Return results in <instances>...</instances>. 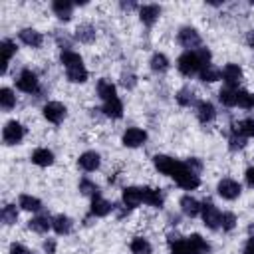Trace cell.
Segmentation results:
<instances>
[{
	"label": "cell",
	"mask_w": 254,
	"mask_h": 254,
	"mask_svg": "<svg viewBox=\"0 0 254 254\" xmlns=\"http://www.w3.org/2000/svg\"><path fill=\"white\" fill-rule=\"evenodd\" d=\"M208 60H210L208 50L206 48H200V50H194V52L192 50L190 52H185L179 58L177 65H179V71L183 75H192V73L200 71L204 65H208Z\"/></svg>",
	"instance_id": "6da1fadb"
},
{
	"label": "cell",
	"mask_w": 254,
	"mask_h": 254,
	"mask_svg": "<svg viewBox=\"0 0 254 254\" xmlns=\"http://www.w3.org/2000/svg\"><path fill=\"white\" fill-rule=\"evenodd\" d=\"M173 179L177 181L179 187H183V189H187V190H192V189H196V187L200 185L198 175H196L194 171H190V169L187 167V163H183V167L177 171V175H175Z\"/></svg>",
	"instance_id": "7a4b0ae2"
},
{
	"label": "cell",
	"mask_w": 254,
	"mask_h": 254,
	"mask_svg": "<svg viewBox=\"0 0 254 254\" xmlns=\"http://www.w3.org/2000/svg\"><path fill=\"white\" fill-rule=\"evenodd\" d=\"M22 137H24V127H22L18 121H8V123L4 125V129H2V139H4V143L16 145V143L22 141Z\"/></svg>",
	"instance_id": "3957f363"
},
{
	"label": "cell",
	"mask_w": 254,
	"mask_h": 254,
	"mask_svg": "<svg viewBox=\"0 0 254 254\" xmlns=\"http://www.w3.org/2000/svg\"><path fill=\"white\" fill-rule=\"evenodd\" d=\"M155 167H157L161 173H165V175H169V177H175L177 171L183 167V163H181V161H175V159H171V157H167V155H155Z\"/></svg>",
	"instance_id": "277c9868"
},
{
	"label": "cell",
	"mask_w": 254,
	"mask_h": 254,
	"mask_svg": "<svg viewBox=\"0 0 254 254\" xmlns=\"http://www.w3.org/2000/svg\"><path fill=\"white\" fill-rule=\"evenodd\" d=\"M200 214H202V220H204V224L208 226V228H218L220 226V212H218V208L212 204V202H204L202 206H200Z\"/></svg>",
	"instance_id": "5b68a950"
},
{
	"label": "cell",
	"mask_w": 254,
	"mask_h": 254,
	"mask_svg": "<svg viewBox=\"0 0 254 254\" xmlns=\"http://www.w3.org/2000/svg\"><path fill=\"white\" fill-rule=\"evenodd\" d=\"M44 117L52 123H60L65 117V105L60 101H50L44 105Z\"/></svg>",
	"instance_id": "8992f818"
},
{
	"label": "cell",
	"mask_w": 254,
	"mask_h": 254,
	"mask_svg": "<svg viewBox=\"0 0 254 254\" xmlns=\"http://www.w3.org/2000/svg\"><path fill=\"white\" fill-rule=\"evenodd\" d=\"M216 190H218V194H220L222 198L232 200V198H236V196L240 194V185H238L236 181H232V179H222V181L218 183Z\"/></svg>",
	"instance_id": "52a82bcc"
},
{
	"label": "cell",
	"mask_w": 254,
	"mask_h": 254,
	"mask_svg": "<svg viewBox=\"0 0 254 254\" xmlns=\"http://www.w3.org/2000/svg\"><path fill=\"white\" fill-rule=\"evenodd\" d=\"M179 42H181L185 48H189V52H190V48H192V52H194V48L200 46V36H198V32H196L194 28H181V32H179Z\"/></svg>",
	"instance_id": "ba28073f"
},
{
	"label": "cell",
	"mask_w": 254,
	"mask_h": 254,
	"mask_svg": "<svg viewBox=\"0 0 254 254\" xmlns=\"http://www.w3.org/2000/svg\"><path fill=\"white\" fill-rule=\"evenodd\" d=\"M16 85H18V89H20V91L32 93V91H36V89H38V77H36V73H34V71L24 69V71L20 73V77H18Z\"/></svg>",
	"instance_id": "9c48e42d"
},
{
	"label": "cell",
	"mask_w": 254,
	"mask_h": 254,
	"mask_svg": "<svg viewBox=\"0 0 254 254\" xmlns=\"http://www.w3.org/2000/svg\"><path fill=\"white\" fill-rule=\"evenodd\" d=\"M145 139H147V133L139 127H131L123 133V145L125 147H139L145 143Z\"/></svg>",
	"instance_id": "30bf717a"
},
{
	"label": "cell",
	"mask_w": 254,
	"mask_h": 254,
	"mask_svg": "<svg viewBox=\"0 0 254 254\" xmlns=\"http://www.w3.org/2000/svg\"><path fill=\"white\" fill-rule=\"evenodd\" d=\"M222 79L226 81V87H232L234 89L240 83V79H242V69L236 64H228L222 69Z\"/></svg>",
	"instance_id": "8fae6325"
},
{
	"label": "cell",
	"mask_w": 254,
	"mask_h": 254,
	"mask_svg": "<svg viewBox=\"0 0 254 254\" xmlns=\"http://www.w3.org/2000/svg\"><path fill=\"white\" fill-rule=\"evenodd\" d=\"M123 202L129 208L139 206L143 202V190L139 187H127V189H123Z\"/></svg>",
	"instance_id": "7c38bea8"
},
{
	"label": "cell",
	"mask_w": 254,
	"mask_h": 254,
	"mask_svg": "<svg viewBox=\"0 0 254 254\" xmlns=\"http://www.w3.org/2000/svg\"><path fill=\"white\" fill-rule=\"evenodd\" d=\"M159 14H161V8L155 6V4H145V6H141V10H139V18H141V22L147 24V26L155 24V20L159 18Z\"/></svg>",
	"instance_id": "4fadbf2b"
},
{
	"label": "cell",
	"mask_w": 254,
	"mask_h": 254,
	"mask_svg": "<svg viewBox=\"0 0 254 254\" xmlns=\"http://www.w3.org/2000/svg\"><path fill=\"white\" fill-rule=\"evenodd\" d=\"M20 40L26 44V46H32V48H40L42 46V34L40 32H36V30H32V28H24V30H20Z\"/></svg>",
	"instance_id": "5bb4252c"
},
{
	"label": "cell",
	"mask_w": 254,
	"mask_h": 254,
	"mask_svg": "<svg viewBox=\"0 0 254 254\" xmlns=\"http://www.w3.org/2000/svg\"><path fill=\"white\" fill-rule=\"evenodd\" d=\"M214 115H216V111H214V105H212L210 101H200V103L196 105V117H198L200 123L212 121Z\"/></svg>",
	"instance_id": "9a60e30c"
},
{
	"label": "cell",
	"mask_w": 254,
	"mask_h": 254,
	"mask_svg": "<svg viewBox=\"0 0 254 254\" xmlns=\"http://www.w3.org/2000/svg\"><path fill=\"white\" fill-rule=\"evenodd\" d=\"M113 210V204L101 196H93V202H91V214L95 216H105Z\"/></svg>",
	"instance_id": "2e32d148"
},
{
	"label": "cell",
	"mask_w": 254,
	"mask_h": 254,
	"mask_svg": "<svg viewBox=\"0 0 254 254\" xmlns=\"http://www.w3.org/2000/svg\"><path fill=\"white\" fill-rule=\"evenodd\" d=\"M52 10L56 12L58 18L69 20V18H71V10H73V4L67 2V0H56V2L52 4Z\"/></svg>",
	"instance_id": "e0dca14e"
},
{
	"label": "cell",
	"mask_w": 254,
	"mask_h": 254,
	"mask_svg": "<svg viewBox=\"0 0 254 254\" xmlns=\"http://www.w3.org/2000/svg\"><path fill=\"white\" fill-rule=\"evenodd\" d=\"M97 93H99V97H101L103 101H111V99L117 97V95H115V85H113L109 79H99V81H97Z\"/></svg>",
	"instance_id": "ac0fdd59"
},
{
	"label": "cell",
	"mask_w": 254,
	"mask_h": 254,
	"mask_svg": "<svg viewBox=\"0 0 254 254\" xmlns=\"http://www.w3.org/2000/svg\"><path fill=\"white\" fill-rule=\"evenodd\" d=\"M32 163L38 165V167H48L54 163V153L48 151V149H36L32 153Z\"/></svg>",
	"instance_id": "d6986e66"
},
{
	"label": "cell",
	"mask_w": 254,
	"mask_h": 254,
	"mask_svg": "<svg viewBox=\"0 0 254 254\" xmlns=\"http://www.w3.org/2000/svg\"><path fill=\"white\" fill-rule=\"evenodd\" d=\"M99 155L97 153H93V151H87V153H83L81 157H79V167L83 169V171H95L97 167H99Z\"/></svg>",
	"instance_id": "ffe728a7"
},
{
	"label": "cell",
	"mask_w": 254,
	"mask_h": 254,
	"mask_svg": "<svg viewBox=\"0 0 254 254\" xmlns=\"http://www.w3.org/2000/svg\"><path fill=\"white\" fill-rule=\"evenodd\" d=\"M103 113H105L107 117L119 119V117L123 115V103H121L117 97L111 99V101H105V103H103Z\"/></svg>",
	"instance_id": "44dd1931"
},
{
	"label": "cell",
	"mask_w": 254,
	"mask_h": 254,
	"mask_svg": "<svg viewBox=\"0 0 254 254\" xmlns=\"http://www.w3.org/2000/svg\"><path fill=\"white\" fill-rule=\"evenodd\" d=\"M181 208H183V212H185L187 216H196V214L200 212V204H198V200L192 198V196H189V194L181 198Z\"/></svg>",
	"instance_id": "7402d4cb"
},
{
	"label": "cell",
	"mask_w": 254,
	"mask_h": 254,
	"mask_svg": "<svg viewBox=\"0 0 254 254\" xmlns=\"http://www.w3.org/2000/svg\"><path fill=\"white\" fill-rule=\"evenodd\" d=\"M143 202L151 204V206H161L163 204V196L157 189H151V187H143Z\"/></svg>",
	"instance_id": "603a6c76"
},
{
	"label": "cell",
	"mask_w": 254,
	"mask_h": 254,
	"mask_svg": "<svg viewBox=\"0 0 254 254\" xmlns=\"http://www.w3.org/2000/svg\"><path fill=\"white\" fill-rule=\"evenodd\" d=\"M60 60H62V64L65 65V69H69V67H77V65H83V64H81V56H79V54H75V52H71V50H64V52H62V56H60Z\"/></svg>",
	"instance_id": "cb8c5ba5"
},
{
	"label": "cell",
	"mask_w": 254,
	"mask_h": 254,
	"mask_svg": "<svg viewBox=\"0 0 254 254\" xmlns=\"http://www.w3.org/2000/svg\"><path fill=\"white\" fill-rule=\"evenodd\" d=\"M75 36H77L79 42L89 44V42H93V38H95V28H93L91 24H81V26H77Z\"/></svg>",
	"instance_id": "d4e9b609"
},
{
	"label": "cell",
	"mask_w": 254,
	"mask_h": 254,
	"mask_svg": "<svg viewBox=\"0 0 254 254\" xmlns=\"http://www.w3.org/2000/svg\"><path fill=\"white\" fill-rule=\"evenodd\" d=\"M52 228H54L58 234H67V232L71 230V218L60 214V216H56V218L52 220Z\"/></svg>",
	"instance_id": "484cf974"
},
{
	"label": "cell",
	"mask_w": 254,
	"mask_h": 254,
	"mask_svg": "<svg viewBox=\"0 0 254 254\" xmlns=\"http://www.w3.org/2000/svg\"><path fill=\"white\" fill-rule=\"evenodd\" d=\"M171 254H196V252L192 250L189 238H187V240L177 238L175 242H171Z\"/></svg>",
	"instance_id": "4316f807"
},
{
	"label": "cell",
	"mask_w": 254,
	"mask_h": 254,
	"mask_svg": "<svg viewBox=\"0 0 254 254\" xmlns=\"http://www.w3.org/2000/svg\"><path fill=\"white\" fill-rule=\"evenodd\" d=\"M236 105H240L244 109H252L254 107V95L246 89H236Z\"/></svg>",
	"instance_id": "83f0119b"
},
{
	"label": "cell",
	"mask_w": 254,
	"mask_h": 254,
	"mask_svg": "<svg viewBox=\"0 0 254 254\" xmlns=\"http://www.w3.org/2000/svg\"><path fill=\"white\" fill-rule=\"evenodd\" d=\"M189 242H190V246H192V250H194L196 254H206V252L210 250L208 242H206L202 236H198V234H192V236H189Z\"/></svg>",
	"instance_id": "f1b7e54d"
},
{
	"label": "cell",
	"mask_w": 254,
	"mask_h": 254,
	"mask_svg": "<svg viewBox=\"0 0 254 254\" xmlns=\"http://www.w3.org/2000/svg\"><path fill=\"white\" fill-rule=\"evenodd\" d=\"M2 71H6V67H8V62H10V58H12V54L16 52V46L10 42V40H2Z\"/></svg>",
	"instance_id": "f546056e"
},
{
	"label": "cell",
	"mask_w": 254,
	"mask_h": 254,
	"mask_svg": "<svg viewBox=\"0 0 254 254\" xmlns=\"http://www.w3.org/2000/svg\"><path fill=\"white\" fill-rule=\"evenodd\" d=\"M67 79L73 81V83H83L87 79V69L83 65H77V67H69L67 69Z\"/></svg>",
	"instance_id": "4dcf8cb0"
},
{
	"label": "cell",
	"mask_w": 254,
	"mask_h": 254,
	"mask_svg": "<svg viewBox=\"0 0 254 254\" xmlns=\"http://www.w3.org/2000/svg\"><path fill=\"white\" fill-rule=\"evenodd\" d=\"M218 99H220V103L226 105V107L236 105V89H232V87L220 89V91H218Z\"/></svg>",
	"instance_id": "1f68e13d"
},
{
	"label": "cell",
	"mask_w": 254,
	"mask_h": 254,
	"mask_svg": "<svg viewBox=\"0 0 254 254\" xmlns=\"http://www.w3.org/2000/svg\"><path fill=\"white\" fill-rule=\"evenodd\" d=\"M234 131L242 137H254V119H242L238 125H234Z\"/></svg>",
	"instance_id": "d6a6232c"
},
{
	"label": "cell",
	"mask_w": 254,
	"mask_h": 254,
	"mask_svg": "<svg viewBox=\"0 0 254 254\" xmlns=\"http://www.w3.org/2000/svg\"><path fill=\"white\" fill-rule=\"evenodd\" d=\"M131 252L133 254H151V244L145 238L137 236V238L131 240Z\"/></svg>",
	"instance_id": "836d02e7"
},
{
	"label": "cell",
	"mask_w": 254,
	"mask_h": 254,
	"mask_svg": "<svg viewBox=\"0 0 254 254\" xmlns=\"http://www.w3.org/2000/svg\"><path fill=\"white\" fill-rule=\"evenodd\" d=\"M14 103H16L14 91H12L10 87H2V89H0V105H2L4 109H12Z\"/></svg>",
	"instance_id": "e575fe53"
},
{
	"label": "cell",
	"mask_w": 254,
	"mask_h": 254,
	"mask_svg": "<svg viewBox=\"0 0 254 254\" xmlns=\"http://www.w3.org/2000/svg\"><path fill=\"white\" fill-rule=\"evenodd\" d=\"M20 206L24 208V210H40L42 208V202H40V198H36V196H30V194H22L20 196Z\"/></svg>",
	"instance_id": "d590c367"
},
{
	"label": "cell",
	"mask_w": 254,
	"mask_h": 254,
	"mask_svg": "<svg viewBox=\"0 0 254 254\" xmlns=\"http://www.w3.org/2000/svg\"><path fill=\"white\" fill-rule=\"evenodd\" d=\"M50 226H52V222L48 220V216H36L30 220V228L34 232H48Z\"/></svg>",
	"instance_id": "8d00e7d4"
},
{
	"label": "cell",
	"mask_w": 254,
	"mask_h": 254,
	"mask_svg": "<svg viewBox=\"0 0 254 254\" xmlns=\"http://www.w3.org/2000/svg\"><path fill=\"white\" fill-rule=\"evenodd\" d=\"M151 67H153L155 71H165V69L169 67L167 56H165V54H155V56L151 58Z\"/></svg>",
	"instance_id": "74e56055"
},
{
	"label": "cell",
	"mask_w": 254,
	"mask_h": 254,
	"mask_svg": "<svg viewBox=\"0 0 254 254\" xmlns=\"http://www.w3.org/2000/svg\"><path fill=\"white\" fill-rule=\"evenodd\" d=\"M218 77H220V71H218L214 65H210V64L200 69V79H202V81H216Z\"/></svg>",
	"instance_id": "f35d334b"
},
{
	"label": "cell",
	"mask_w": 254,
	"mask_h": 254,
	"mask_svg": "<svg viewBox=\"0 0 254 254\" xmlns=\"http://www.w3.org/2000/svg\"><path fill=\"white\" fill-rule=\"evenodd\" d=\"M16 218H18L16 206H14V204H6V206L2 208V220H4L6 224H12V222H16Z\"/></svg>",
	"instance_id": "ab89813d"
},
{
	"label": "cell",
	"mask_w": 254,
	"mask_h": 254,
	"mask_svg": "<svg viewBox=\"0 0 254 254\" xmlns=\"http://www.w3.org/2000/svg\"><path fill=\"white\" fill-rule=\"evenodd\" d=\"M79 190H81L83 194L97 196V185L91 183V181H87V179H81V181H79Z\"/></svg>",
	"instance_id": "60d3db41"
},
{
	"label": "cell",
	"mask_w": 254,
	"mask_h": 254,
	"mask_svg": "<svg viewBox=\"0 0 254 254\" xmlns=\"http://www.w3.org/2000/svg\"><path fill=\"white\" fill-rule=\"evenodd\" d=\"M220 226H222V230H232L236 226V216L232 212H224L220 216Z\"/></svg>",
	"instance_id": "b9f144b4"
},
{
	"label": "cell",
	"mask_w": 254,
	"mask_h": 254,
	"mask_svg": "<svg viewBox=\"0 0 254 254\" xmlns=\"http://www.w3.org/2000/svg\"><path fill=\"white\" fill-rule=\"evenodd\" d=\"M177 101H179L181 105H190V103L194 101V93H192L190 89H181L179 95H177Z\"/></svg>",
	"instance_id": "7bdbcfd3"
},
{
	"label": "cell",
	"mask_w": 254,
	"mask_h": 254,
	"mask_svg": "<svg viewBox=\"0 0 254 254\" xmlns=\"http://www.w3.org/2000/svg\"><path fill=\"white\" fill-rule=\"evenodd\" d=\"M230 147L232 149H242L244 147V137L242 135H232L230 137Z\"/></svg>",
	"instance_id": "ee69618b"
},
{
	"label": "cell",
	"mask_w": 254,
	"mask_h": 254,
	"mask_svg": "<svg viewBox=\"0 0 254 254\" xmlns=\"http://www.w3.org/2000/svg\"><path fill=\"white\" fill-rule=\"evenodd\" d=\"M10 254H32V252L22 244H12L10 246Z\"/></svg>",
	"instance_id": "f6af8a7d"
},
{
	"label": "cell",
	"mask_w": 254,
	"mask_h": 254,
	"mask_svg": "<svg viewBox=\"0 0 254 254\" xmlns=\"http://www.w3.org/2000/svg\"><path fill=\"white\" fill-rule=\"evenodd\" d=\"M246 181H248L250 187H254V167H250V169L246 171Z\"/></svg>",
	"instance_id": "bcb514c9"
},
{
	"label": "cell",
	"mask_w": 254,
	"mask_h": 254,
	"mask_svg": "<svg viewBox=\"0 0 254 254\" xmlns=\"http://www.w3.org/2000/svg\"><path fill=\"white\" fill-rule=\"evenodd\" d=\"M244 254H254V238H250L244 246Z\"/></svg>",
	"instance_id": "7dc6e473"
},
{
	"label": "cell",
	"mask_w": 254,
	"mask_h": 254,
	"mask_svg": "<svg viewBox=\"0 0 254 254\" xmlns=\"http://www.w3.org/2000/svg\"><path fill=\"white\" fill-rule=\"evenodd\" d=\"M44 248H46V252L52 254V252L56 250V242H54V240H46V242H44Z\"/></svg>",
	"instance_id": "c3c4849f"
}]
</instances>
